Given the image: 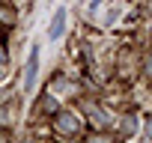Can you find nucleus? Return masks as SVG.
I'll return each instance as SVG.
<instances>
[{"instance_id":"1","label":"nucleus","mask_w":152,"mask_h":143,"mask_svg":"<svg viewBox=\"0 0 152 143\" xmlns=\"http://www.w3.org/2000/svg\"><path fill=\"white\" fill-rule=\"evenodd\" d=\"M63 33H66V6H57L54 15H51V21H48V39L57 42Z\"/></svg>"},{"instance_id":"4","label":"nucleus","mask_w":152,"mask_h":143,"mask_svg":"<svg viewBox=\"0 0 152 143\" xmlns=\"http://www.w3.org/2000/svg\"><path fill=\"white\" fill-rule=\"evenodd\" d=\"M0 81H3V69H0Z\"/></svg>"},{"instance_id":"3","label":"nucleus","mask_w":152,"mask_h":143,"mask_svg":"<svg viewBox=\"0 0 152 143\" xmlns=\"http://www.w3.org/2000/svg\"><path fill=\"white\" fill-rule=\"evenodd\" d=\"M78 125H81V122L75 119L72 113H63V116L57 119V128H60V131H66V134H72V131H78Z\"/></svg>"},{"instance_id":"5","label":"nucleus","mask_w":152,"mask_h":143,"mask_svg":"<svg viewBox=\"0 0 152 143\" xmlns=\"http://www.w3.org/2000/svg\"><path fill=\"white\" fill-rule=\"evenodd\" d=\"M0 60H3V51H0Z\"/></svg>"},{"instance_id":"2","label":"nucleus","mask_w":152,"mask_h":143,"mask_svg":"<svg viewBox=\"0 0 152 143\" xmlns=\"http://www.w3.org/2000/svg\"><path fill=\"white\" fill-rule=\"evenodd\" d=\"M36 75H39V51H36V45H33V54H30V63H27V75H24V90H27V93L33 90Z\"/></svg>"}]
</instances>
